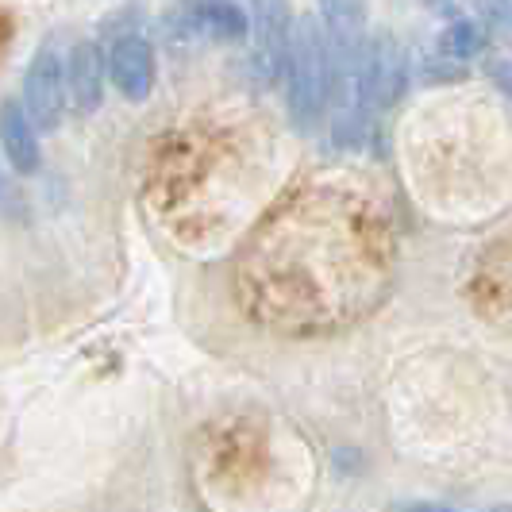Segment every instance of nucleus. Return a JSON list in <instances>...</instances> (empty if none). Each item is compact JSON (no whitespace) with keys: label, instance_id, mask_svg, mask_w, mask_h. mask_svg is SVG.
Here are the masks:
<instances>
[{"label":"nucleus","instance_id":"obj_3","mask_svg":"<svg viewBox=\"0 0 512 512\" xmlns=\"http://www.w3.org/2000/svg\"><path fill=\"white\" fill-rule=\"evenodd\" d=\"M405 89V54L389 31H374L362 47L359 74H355V108L359 116H378L389 104H397Z\"/></svg>","mask_w":512,"mask_h":512},{"label":"nucleus","instance_id":"obj_4","mask_svg":"<svg viewBox=\"0 0 512 512\" xmlns=\"http://www.w3.org/2000/svg\"><path fill=\"white\" fill-rule=\"evenodd\" d=\"M24 112L35 131H54L66 112V74H62V54L51 43H43L35 58L27 62L24 74Z\"/></svg>","mask_w":512,"mask_h":512},{"label":"nucleus","instance_id":"obj_1","mask_svg":"<svg viewBox=\"0 0 512 512\" xmlns=\"http://www.w3.org/2000/svg\"><path fill=\"white\" fill-rule=\"evenodd\" d=\"M393 235L362 189L316 181L293 193L243 255V297L262 324L324 332L382 297Z\"/></svg>","mask_w":512,"mask_h":512},{"label":"nucleus","instance_id":"obj_13","mask_svg":"<svg viewBox=\"0 0 512 512\" xmlns=\"http://www.w3.org/2000/svg\"><path fill=\"white\" fill-rule=\"evenodd\" d=\"M466 74L459 62H451V58H443V54H432V58H424V70L420 77L428 81V85H439V81H459Z\"/></svg>","mask_w":512,"mask_h":512},{"label":"nucleus","instance_id":"obj_2","mask_svg":"<svg viewBox=\"0 0 512 512\" xmlns=\"http://www.w3.org/2000/svg\"><path fill=\"white\" fill-rule=\"evenodd\" d=\"M285 85H289V116L293 128L312 131L328 104V62H324V35L316 16L293 20L289 54H285Z\"/></svg>","mask_w":512,"mask_h":512},{"label":"nucleus","instance_id":"obj_15","mask_svg":"<svg viewBox=\"0 0 512 512\" xmlns=\"http://www.w3.org/2000/svg\"><path fill=\"white\" fill-rule=\"evenodd\" d=\"M424 4L436 8V12H447V8H451V0H424Z\"/></svg>","mask_w":512,"mask_h":512},{"label":"nucleus","instance_id":"obj_10","mask_svg":"<svg viewBox=\"0 0 512 512\" xmlns=\"http://www.w3.org/2000/svg\"><path fill=\"white\" fill-rule=\"evenodd\" d=\"M489 47V31L478 20H451L439 35V54L451 62H470Z\"/></svg>","mask_w":512,"mask_h":512},{"label":"nucleus","instance_id":"obj_14","mask_svg":"<svg viewBox=\"0 0 512 512\" xmlns=\"http://www.w3.org/2000/svg\"><path fill=\"white\" fill-rule=\"evenodd\" d=\"M401 512H459V509H447V505H436V501H409V505H401Z\"/></svg>","mask_w":512,"mask_h":512},{"label":"nucleus","instance_id":"obj_12","mask_svg":"<svg viewBox=\"0 0 512 512\" xmlns=\"http://www.w3.org/2000/svg\"><path fill=\"white\" fill-rule=\"evenodd\" d=\"M478 8V24L489 27V31H509L512 24V8L509 0H474Z\"/></svg>","mask_w":512,"mask_h":512},{"label":"nucleus","instance_id":"obj_9","mask_svg":"<svg viewBox=\"0 0 512 512\" xmlns=\"http://www.w3.org/2000/svg\"><path fill=\"white\" fill-rule=\"evenodd\" d=\"M197 35L216 39V43H243L251 35V20L235 0H208L197 20Z\"/></svg>","mask_w":512,"mask_h":512},{"label":"nucleus","instance_id":"obj_7","mask_svg":"<svg viewBox=\"0 0 512 512\" xmlns=\"http://www.w3.org/2000/svg\"><path fill=\"white\" fill-rule=\"evenodd\" d=\"M66 74V97L74 101L81 116H93L104 101V47L97 39L77 43L70 62H62Z\"/></svg>","mask_w":512,"mask_h":512},{"label":"nucleus","instance_id":"obj_11","mask_svg":"<svg viewBox=\"0 0 512 512\" xmlns=\"http://www.w3.org/2000/svg\"><path fill=\"white\" fill-rule=\"evenodd\" d=\"M205 4L208 0H174V8H170V16H166V39H170V43H181V39L197 35V20H201Z\"/></svg>","mask_w":512,"mask_h":512},{"label":"nucleus","instance_id":"obj_6","mask_svg":"<svg viewBox=\"0 0 512 512\" xmlns=\"http://www.w3.org/2000/svg\"><path fill=\"white\" fill-rule=\"evenodd\" d=\"M104 74L128 101H147L154 85V51L139 31H124L104 54Z\"/></svg>","mask_w":512,"mask_h":512},{"label":"nucleus","instance_id":"obj_5","mask_svg":"<svg viewBox=\"0 0 512 512\" xmlns=\"http://www.w3.org/2000/svg\"><path fill=\"white\" fill-rule=\"evenodd\" d=\"M255 70L258 85H278L285 74V54H289V31H293V12L289 0H255Z\"/></svg>","mask_w":512,"mask_h":512},{"label":"nucleus","instance_id":"obj_8","mask_svg":"<svg viewBox=\"0 0 512 512\" xmlns=\"http://www.w3.org/2000/svg\"><path fill=\"white\" fill-rule=\"evenodd\" d=\"M0 147H4L16 174H35L43 166L39 131L31 128V120H27V112L20 108V101L0 104Z\"/></svg>","mask_w":512,"mask_h":512}]
</instances>
